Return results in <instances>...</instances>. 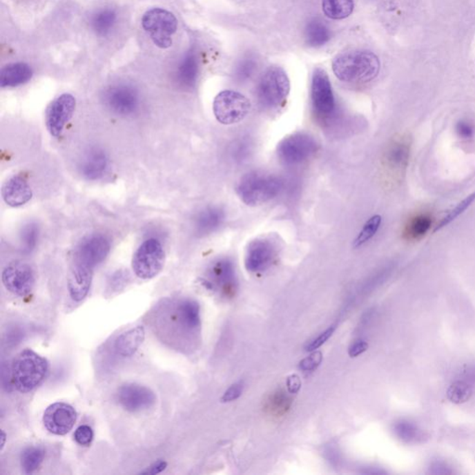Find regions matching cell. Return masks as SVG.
Instances as JSON below:
<instances>
[{
	"mask_svg": "<svg viewBox=\"0 0 475 475\" xmlns=\"http://www.w3.org/2000/svg\"><path fill=\"white\" fill-rule=\"evenodd\" d=\"M153 329L161 341L177 350H186L188 337L201 325L200 306L191 299H164L153 310Z\"/></svg>",
	"mask_w": 475,
	"mask_h": 475,
	"instance_id": "obj_1",
	"label": "cell"
},
{
	"mask_svg": "<svg viewBox=\"0 0 475 475\" xmlns=\"http://www.w3.org/2000/svg\"><path fill=\"white\" fill-rule=\"evenodd\" d=\"M380 59L369 50L345 51L333 61L336 77L345 83H368L379 75Z\"/></svg>",
	"mask_w": 475,
	"mask_h": 475,
	"instance_id": "obj_2",
	"label": "cell"
},
{
	"mask_svg": "<svg viewBox=\"0 0 475 475\" xmlns=\"http://www.w3.org/2000/svg\"><path fill=\"white\" fill-rule=\"evenodd\" d=\"M283 188L282 178L261 172H250L238 183V195L245 204L256 206L279 195Z\"/></svg>",
	"mask_w": 475,
	"mask_h": 475,
	"instance_id": "obj_3",
	"label": "cell"
},
{
	"mask_svg": "<svg viewBox=\"0 0 475 475\" xmlns=\"http://www.w3.org/2000/svg\"><path fill=\"white\" fill-rule=\"evenodd\" d=\"M48 371L46 358L31 349L21 351L12 364V380L21 393L31 392L41 385Z\"/></svg>",
	"mask_w": 475,
	"mask_h": 475,
	"instance_id": "obj_4",
	"label": "cell"
},
{
	"mask_svg": "<svg viewBox=\"0 0 475 475\" xmlns=\"http://www.w3.org/2000/svg\"><path fill=\"white\" fill-rule=\"evenodd\" d=\"M290 90V79L284 70L271 66L263 72L259 80L256 97L259 105L264 110H275L285 104Z\"/></svg>",
	"mask_w": 475,
	"mask_h": 475,
	"instance_id": "obj_5",
	"label": "cell"
},
{
	"mask_svg": "<svg viewBox=\"0 0 475 475\" xmlns=\"http://www.w3.org/2000/svg\"><path fill=\"white\" fill-rule=\"evenodd\" d=\"M312 107L317 120L325 126H336L337 110L336 98L330 78L325 70L317 68L312 77Z\"/></svg>",
	"mask_w": 475,
	"mask_h": 475,
	"instance_id": "obj_6",
	"label": "cell"
},
{
	"mask_svg": "<svg viewBox=\"0 0 475 475\" xmlns=\"http://www.w3.org/2000/svg\"><path fill=\"white\" fill-rule=\"evenodd\" d=\"M142 24L153 44L164 50L171 47L177 29V20L172 12L155 8L143 15Z\"/></svg>",
	"mask_w": 475,
	"mask_h": 475,
	"instance_id": "obj_7",
	"label": "cell"
},
{
	"mask_svg": "<svg viewBox=\"0 0 475 475\" xmlns=\"http://www.w3.org/2000/svg\"><path fill=\"white\" fill-rule=\"evenodd\" d=\"M166 253L160 242L148 239L136 251L132 260V269L137 278L151 280L164 269Z\"/></svg>",
	"mask_w": 475,
	"mask_h": 475,
	"instance_id": "obj_8",
	"label": "cell"
},
{
	"mask_svg": "<svg viewBox=\"0 0 475 475\" xmlns=\"http://www.w3.org/2000/svg\"><path fill=\"white\" fill-rule=\"evenodd\" d=\"M318 145L309 134L297 132L284 137L277 148L278 156L289 166H299L317 153Z\"/></svg>",
	"mask_w": 475,
	"mask_h": 475,
	"instance_id": "obj_9",
	"label": "cell"
},
{
	"mask_svg": "<svg viewBox=\"0 0 475 475\" xmlns=\"http://www.w3.org/2000/svg\"><path fill=\"white\" fill-rule=\"evenodd\" d=\"M215 118L222 125H234L242 122L251 110V102L242 93L224 90L215 97L213 105Z\"/></svg>",
	"mask_w": 475,
	"mask_h": 475,
	"instance_id": "obj_10",
	"label": "cell"
},
{
	"mask_svg": "<svg viewBox=\"0 0 475 475\" xmlns=\"http://www.w3.org/2000/svg\"><path fill=\"white\" fill-rule=\"evenodd\" d=\"M280 244L272 237H260L248 244L245 253V267L248 271L258 273L266 271L279 255Z\"/></svg>",
	"mask_w": 475,
	"mask_h": 475,
	"instance_id": "obj_11",
	"label": "cell"
},
{
	"mask_svg": "<svg viewBox=\"0 0 475 475\" xmlns=\"http://www.w3.org/2000/svg\"><path fill=\"white\" fill-rule=\"evenodd\" d=\"M5 288L15 295L24 297L32 293L36 283L33 269L23 261L8 264L2 273Z\"/></svg>",
	"mask_w": 475,
	"mask_h": 475,
	"instance_id": "obj_12",
	"label": "cell"
},
{
	"mask_svg": "<svg viewBox=\"0 0 475 475\" xmlns=\"http://www.w3.org/2000/svg\"><path fill=\"white\" fill-rule=\"evenodd\" d=\"M104 102L115 115L128 116L139 109V96L136 89L130 86L116 85L105 90Z\"/></svg>",
	"mask_w": 475,
	"mask_h": 475,
	"instance_id": "obj_13",
	"label": "cell"
},
{
	"mask_svg": "<svg viewBox=\"0 0 475 475\" xmlns=\"http://www.w3.org/2000/svg\"><path fill=\"white\" fill-rule=\"evenodd\" d=\"M75 106L77 101L69 93H64L51 102L46 113V125L51 136H61L66 124L74 115Z\"/></svg>",
	"mask_w": 475,
	"mask_h": 475,
	"instance_id": "obj_14",
	"label": "cell"
},
{
	"mask_svg": "<svg viewBox=\"0 0 475 475\" xmlns=\"http://www.w3.org/2000/svg\"><path fill=\"white\" fill-rule=\"evenodd\" d=\"M110 250V242L106 236L102 234L90 235L78 244L72 260L94 269L105 260Z\"/></svg>",
	"mask_w": 475,
	"mask_h": 475,
	"instance_id": "obj_15",
	"label": "cell"
},
{
	"mask_svg": "<svg viewBox=\"0 0 475 475\" xmlns=\"http://www.w3.org/2000/svg\"><path fill=\"white\" fill-rule=\"evenodd\" d=\"M116 400L126 411L140 412L155 406L156 396L146 386L128 383L119 388Z\"/></svg>",
	"mask_w": 475,
	"mask_h": 475,
	"instance_id": "obj_16",
	"label": "cell"
},
{
	"mask_svg": "<svg viewBox=\"0 0 475 475\" xmlns=\"http://www.w3.org/2000/svg\"><path fill=\"white\" fill-rule=\"evenodd\" d=\"M77 413L71 405L57 402L50 405L43 415V423L50 433L66 436L77 423Z\"/></svg>",
	"mask_w": 475,
	"mask_h": 475,
	"instance_id": "obj_17",
	"label": "cell"
},
{
	"mask_svg": "<svg viewBox=\"0 0 475 475\" xmlns=\"http://www.w3.org/2000/svg\"><path fill=\"white\" fill-rule=\"evenodd\" d=\"M94 269L79 262L72 261L68 275V291L75 302H81L88 296L93 283Z\"/></svg>",
	"mask_w": 475,
	"mask_h": 475,
	"instance_id": "obj_18",
	"label": "cell"
},
{
	"mask_svg": "<svg viewBox=\"0 0 475 475\" xmlns=\"http://www.w3.org/2000/svg\"><path fill=\"white\" fill-rule=\"evenodd\" d=\"M33 193L31 188L21 175L10 178L2 188L4 202L12 207H20L32 199Z\"/></svg>",
	"mask_w": 475,
	"mask_h": 475,
	"instance_id": "obj_19",
	"label": "cell"
},
{
	"mask_svg": "<svg viewBox=\"0 0 475 475\" xmlns=\"http://www.w3.org/2000/svg\"><path fill=\"white\" fill-rule=\"evenodd\" d=\"M206 275L205 282L211 288L229 289L236 282L233 264L226 258L214 262L208 269Z\"/></svg>",
	"mask_w": 475,
	"mask_h": 475,
	"instance_id": "obj_20",
	"label": "cell"
},
{
	"mask_svg": "<svg viewBox=\"0 0 475 475\" xmlns=\"http://www.w3.org/2000/svg\"><path fill=\"white\" fill-rule=\"evenodd\" d=\"M107 168L108 157L101 148H91L81 161V174L89 180H96L104 177Z\"/></svg>",
	"mask_w": 475,
	"mask_h": 475,
	"instance_id": "obj_21",
	"label": "cell"
},
{
	"mask_svg": "<svg viewBox=\"0 0 475 475\" xmlns=\"http://www.w3.org/2000/svg\"><path fill=\"white\" fill-rule=\"evenodd\" d=\"M33 77V70L24 63L10 64L0 72L1 88H14L26 84Z\"/></svg>",
	"mask_w": 475,
	"mask_h": 475,
	"instance_id": "obj_22",
	"label": "cell"
},
{
	"mask_svg": "<svg viewBox=\"0 0 475 475\" xmlns=\"http://www.w3.org/2000/svg\"><path fill=\"white\" fill-rule=\"evenodd\" d=\"M145 330L142 326L135 327L117 337L115 342L116 353L124 358L132 356L144 342Z\"/></svg>",
	"mask_w": 475,
	"mask_h": 475,
	"instance_id": "obj_23",
	"label": "cell"
},
{
	"mask_svg": "<svg viewBox=\"0 0 475 475\" xmlns=\"http://www.w3.org/2000/svg\"><path fill=\"white\" fill-rule=\"evenodd\" d=\"M225 220V213L221 208L208 207L195 218V229L199 235H207L217 231Z\"/></svg>",
	"mask_w": 475,
	"mask_h": 475,
	"instance_id": "obj_24",
	"label": "cell"
},
{
	"mask_svg": "<svg viewBox=\"0 0 475 475\" xmlns=\"http://www.w3.org/2000/svg\"><path fill=\"white\" fill-rule=\"evenodd\" d=\"M199 74L198 59L193 52L186 54L178 64L175 77L178 84L183 88H193L195 85Z\"/></svg>",
	"mask_w": 475,
	"mask_h": 475,
	"instance_id": "obj_25",
	"label": "cell"
},
{
	"mask_svg": "<svg viewBox=\"0 0 475 475\" xmlns=\"http://www.w3.org/2000/svg\"><path fill=\"white\" fill-rule=\"evenodd\" d=\"M117 21L115 10L105 8L94 12L90 18L91 29L99 37L109 36Z\"/></svg>",
	"mask_w": 475,
	"mask_h": 475,
	"instance_id": "obj_26",
	"label": "cell"
},
{
	"mask_svg": "<svg viewBox=\"0 0 475 475\" xmlns=\"http://www.w3.org/2000/svg\"><path fill=\"white\" fill-rule=\"evenodd\" d=\"M409 158V144L404 140H396L388 148L385 159L387 166L395 171L406 168Z\"/></svg>",
	"mask_w": 475,
	"mask_h": 475,
	"instance_id": "obj_27",
	"label": "cell"
},
{
	"mask_svg": "<svg viewBox=\"0 0 475 475\" xmlns=\"http://www.w3.org/2000/svg\"><path fill=\"white\" fill-rule=\"evenodd\" d=\"M331 30L320 19L309 21L306 27V40L310 47L320 48L330 41Z\"/></svg>",
	"mask_w": 475,
	"mask_h": 475,
	"instance_id": "obj_28",
	"label": "cell"
},
{
	"mask_svg": "<svg viewBox=\"0 0 475 475\" xmlns=\"http://www.w3.org/2000/svg\"><path fill=\"white\" fill-rule=\"evenodd\" d=\"M353 0H322L324 14L333 20H344L353 12Z\"/></svg>",
	"mask_w": 475,
	"mask_h": 475,
	"instance_id": "obj_29",
	"label": "cell"
},
{
	"mask_svg": "<svg viewBox=\"0 0 475 475\" xmlns=\"http://www.w3.org/2000/svg\"><path fill=\"white\" fill-rule=\"evenodd\" d=\"M45 450L41 447L32 445L26 447L21 455V466L26 474H33L41 466L45 458Z\"/></svg>",
	"mask_w": 475,
	"mask_h": 475,
	"instance_id": "obj_30",
	"label": "cell"
},
{
	"mask_svg": "<svg viewBox=\"0 0 475 475\" xmlns=\"http://www.w3.org/2000/svg\"><path fill=\"white\" fill-rule=\"evenodd\" d=\"M432 226V218L428 215H418L407 223L404 235L407 240H418L427 233Z\"/></svg>",
	"mask_w": 475,
	"mask_h": 475,
	"instance_id": "obj_31",
	"label": "cell"
},
{
	"mask_svg": "<svg viewBox=\"0 0 475 475\" xmlns=\"http://www.w3.org/2000/svg\"><path fill=\"white\" fill-rule=\"evenodd\" d=\"M472 396V387L464 380H456L447 391V399L453 404L466 403Z\"/></svg>",
	"mask_w": 475,
	"mask_h": 475,
	"instance_id": "obj_32",
	"label": "cell"
},
{
	"mask_svg": "<svg viewBox=\"0 0 475 475\" xmlns=\"http://www.w3.org/2000/svg\"><path fill=\"white\" fill-rule=\"evenodd\" d=\"M380 224H382V217L379 215H374L367 221L364 225L362 231L360 232L353 242V247H360L361 245L366 244L369 240L372 239L379 231Z\"/></svg>",
	"mask_w": 475,
	"mask_h": 475,
	"instance_id": "obj_33",
	"label": "cell"
},
{
	"mask_svg": "<svg viewBox=\"0 0 475 475\" xmlns=\"http://www.w3.org/2000/svg\"><path fill=\"white\" fill-rule=\"evenodd\" d=\"M474 201L475 191L474 193H472L471 195L466 197V198L464 199L463 202H461L460 204H458L457 206L454 208V209H452L449 214L445 215V217L443 218L441 221H440L438 225L434 228V232L440 231V229L444 228L445 226L449 225V224L452 223V221H454L456 218L460 217L461 214H463V213L465 212L469 206H471L472 202Z\"/></svg>",
	"mask_w": 475,
	"mask_h": 475,
	"instance_id": "obj_34",
	"label": "cell"
},
{
	"mask_svg": "<svg viewBox=\"0 0 475 475\" xmlns=\"http://www.w3.org/2000/svg\"><path fill=\"white\" fill-rule=\"evenodd\" d=\"M394 431H395L396 436L403 441L412 442L420 438V432L417 427L412 423L406 422V420H401V422L396 423Z\"/></svg>",
	"mask_w": 475,
	"mask_h": 475,
	"instance_id": "obj_35",
	"label": "cell"
},
{
	"mask_svg": "<svg viewBox=\"0 0 475 475\" xmlns=\"http://www.w3.org/2000/svg\"><path fill=\"white\" fill-rule=\"evenodd\" d=\"M39 239V228L35 224L24 226L21 234V244L26 252H31L36 247Z\"/></svg>",
	"mask_w": 475,
	"mask_h": 475,
	"instance_id": "obj_36",
	"label": "cell"
},
{
	"mask_svg": "<svg viewBox=\"0 0 475 475\" xmlns=\"http://www.w3.org/2000/svg\"><path fill=\"white\" fill-rule=\"evenodd\" d=\"M251 148H252V145H251L250 140L246 139L238 140L232 148V157L235 159V161H244L249 156Z\"/></svg>",
	"mask_w": 475,
	"mask_h": 475,
	"instance_id": "obj_37",
	"label": "cell"
},
{
	"mask_svg": "<svg viewBox=\"0 0 475 475\" xmlns=\"http://www.w3.org/2000/svg\"><path fill=\"white\" fill-rule=\"evenodd\" d=\"M256 63L255 59L251 58L244 59L239 64L236 69L238 79L244 81L248 79L255 72Z\"/></svg>",
	"mask_w": 475,
	"mask_h": 475,
	"instance_id": "obj_38",
	"label": "cell"
},
{
	"mask_svg": "<svg viewBox=\"0 0 475 475\" xmlns=\"http://www.w3.org/2000/svg\"><path fill=\"white\" fill-rule=\"evenodd\" d=\"M291 399L284 393L278 392L271 399V407L274 411L283 413L290 407Z\"/></svg>",
	"mask_w": 475,
	"mask_h": 475,
	"instance_id": "obj_39",
	"label": "cell"
},
{
	"mask_svg": "<svg viewBox=\"0 0 475 475\" xmlns=\"http://www.w3.org/2000/svg\"><path fill=\"white\" fill-rule=\"evenodd\" d=\"M94 433L88 425H81L75 433V439L80 445H89L93 442Z\"/></svg>",
	"mask_w": 475,
	"mask_h": 475,
	"instance_id": "obj_40",
	"label": "cell"
},
{
	"mask_svg": "<svg viewBox=\"0 0 475 475\" xmlns=\"http://www.w3.org/2000/svg\"><path fill=\"white\" fill-rule=\"evenodd\" d=\"M321 361H322V353L315 352L302 360L299 364V368L303 371H312L320 365Z\"/></svg>",
	"mask_w": 475,
	"mask_h": 475,
	"instance_id": "obj_41",
	"label": "cell"
},
{
	"mask_svg": "<svg viewBox=\"0 0 475 475\" xmlns=\"http://www.w3.org/2000/svg\"><path fill=\"white\" fill-rule=\"evenodd\" d=\"M336 329V325L331 326L330 328L327 329V330L321 333L320 336H318L317 338L313 340V341L310 342L309 344L307 345L306 351H307V352H311V351L318 349L321 345L325 344L327 340L333 336Z\"/></svg>",
	"mask_w": 475,
	"mask_h": 475,
	"instance_id": "obj_42",
	"label": "cell"
},
{
	"mask_svg": "<svg viewBox=\"0 0 475 475\" xmlns=\"http://www.w3.org/2000/svg\"><path fill=\"white\" fill-rule=\"evenodd\" d=\"M242 391H244V382H240L231 385L228 390L224 393L221 401L223 403H229V402L236 400L242 396Z\"/></svg>",
	"mask_w": 475,
	"mask_h": 475,
	"instance_id": "obj_43",
	"label": "cell"
},
{
	"mask_svg": "<svg viewBox=\"0 0 475 475\" xmlns=\"http://www.w3.org/2000/svg\"><path fill=\"white\" fill-rule=\"evenodd\" d=\"M129 279L128 272L117 271L113 275L110 280V289L112 291H117L122 289L126 284Z\"/></svg>",
	"mask_w": 475,
	"mask_h": 475,
	"instance_id": "obj_44",
	"label": "cell"
},
{
	"mask_svg": "<svg viewBox=\"0 0 475 475\" xmlns=\"http://www.w3.org/2000/svg\"><path fill=\"white\" fill-rule=\"evenodd\" d=\"M456 131H457L458 136H460L461 139H471L474 134V129L472 128L471 124L465 122V121H460V122L457 124V126H456Z\"/></svg>",
	"mask_w": 475,
	"mask_h": 475,
	"instance_id": "obj_45",
	"label": "cell"
},
{
	"mask_svg": "<svg viewBox=\"0 0 475 475\" xmlns=\"http://www.w3.org/2000/svg\"><path fill=\"white\" fill-rule=\"evenodd\" d=\"M368 342L363 341V340H360V341H356L351 345L349 349H348V353H349L351 358H356V356L366 352L368 350Z\"/></svg>",
	"mask_w": 475,
	"mask_h": 475,
	"instance_id": "obj_46",
	"label": "cell"
},
{
	"mask_svg": "<svg viewBox=\"0 0 475 475\" xmlns=\"http://www.w3.org/2000/svg\"><path fill=\"white\" fill-rule=\"evenodd\" d=\"M287 389L290 394H296L299 392L301 388V380L297 375H291L287 379Z\"/></svg>",
	"mask_w": 475,
	"mask_h": 475,
	"instance_id": "obj_47",
	"label": "cell"
},
{
	"mask_svg": "<svg viewBox=\"0 0 475 475\" xmlns=\"http://www.w3.org/2000/svg\"><path fill=\"white\" fill-rule=\"evenodd\" d=\"M167 467V463L164 461H158L153 463L152 466L148 467L146 471L142 472V474H158L164 471Z\"/></svg>",
	"mask_w": 475,
	"mask_h": 475,
	"instance_id": "obj_48",
	"label": "cell"
},
{
	"mask_svg": "<svg viewBox=\"0 0 475 475\" xmlns=\"http://www.w3.org/2000/svg\"><path fill=\"white\" fill-rule=\"evenodd\" d=\"M6 434H5L4 431H2L1 433V452L3 450L4 447H5V443H6Z\"/></svg>",
	"mask_w": 475,
	"mask_h": 475,
	"instance_id": "obj_49",
	"label": "cell"
}]
</instances>
